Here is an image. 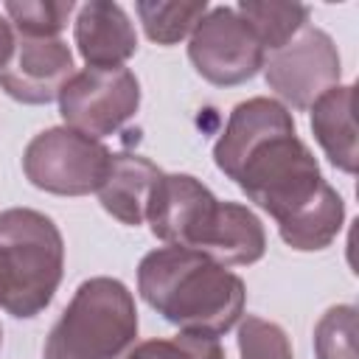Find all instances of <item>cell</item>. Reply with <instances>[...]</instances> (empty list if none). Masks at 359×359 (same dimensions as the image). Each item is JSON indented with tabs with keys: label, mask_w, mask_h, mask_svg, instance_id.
Listing matches in <instances>:
<instances>
[{
	"label": "cell",
	"mask_w": 359,
	"mask_h": 359,
	"mask_svg": "<svg viewBox=\"0 0 359 359\" xmlns=\"http://www.w3.org/2000/svg\"><path fill=\"white\" fill-rule=\"evenodd\" d=\"M129 359H224V351L216 337L180 331L171 339H146L135 345Z\"/></svg>",
	"instance_id": "20"
},
{
	"label": "cell",
	"mask_w": 359,
	"mask_h": 359,
	"mask_svg": "<svg viewBox=\"0 0 359 359\" xmlns=\"http://www.w3.org/2000/svg\"><path fill=\"white\" fill-rule=\"evenodd\" d=\"M146 36L157 45H177L194 34L199 20L208 14V3H171V0H140L135 6Z\"/></svg>",
	"instance_id": "16"
},
{
	"label": "cell",
	"mask_w": 359,
	"mask_h": 359,
	"mask_svg": "<svg viewBox=\"0 0 359 359\" xmlns=\"http://www.w3.org/2000/svg\"><path fill=\"white\" fill-rule=\"evenodd\" d=\"M160 174L163 171L149 157L132 151H115L109 157L107 177L95 191L101 208L121 224L140 227L146 222V208Z\"/></svg>",
	"instance_id": "13"
},
{
	"label": "cell",
	"mask_w": 359,
	"mask_h": 359,
	"mask_svg": "<svg viewBox=\"0 0 359 359\" xmlns=\"http://www.w3.org/2000/svg\"><path fill=\"white\" fill-rule=\"evenodd\" d=\"M112 151L70 126H50L34 135L22 151V171L39 191L56 196L95 194L107 177Z\"/></svg>",
	"instance_id": "5"
},
{
	"label": "cell",
	"mask_w": 359,
	"mask_h": 359,
	"mask_svg": "<svg viewBox=\"0 0 359 359\" xmlns=\"http://www.w3.org/2000/svg\"><path fill=\"white\" fill-rule=\"evenodd\" d=\"M0 342H3V328H0Z\"/></svg>",
	"instance_id": "22"
},
{
	"label": "cell",
	"mask_w": 359,
	"mask_h": 359,
	"mask_svg": "<svg viewBox=\"0 0 359 359\" xmlns=\"http://www.w3.org/2000/svg\"><path fill=\"white\" fill-rule=\"evenodd\" d=\"M353 84H337L320 95L311 109V132L328 163L345 174L356 171V123H353Z\"/></svg>",
	"instance_id": "14"
},
{
	"label": "cell",
	"mask_w": 359,
	"mask_h": 359,
	"mask_svg": "<svg viewBox=\"0 0 359 359\" xmlns=\"http://www.w3.org/2000/svg\"><path fill=\"white\" fill-rule=\"evenodd\" d=\"M339 50L317 25L300 28L283 48L264 59V79L286 109H309L320 95L339 84Z\"/></svg>",
	"instance_id": "7"
},
{
	"label": "cell",
	"mask_w": 359,
	"mask_h": 359,
	"mask_svg": "<svg viewBox=\"0 0 359 359\" xmlns=\"http://www.w3.org/2000/svg\"><path fill=\"white\" fill-rule=\"evenodd\" d=\"M188 59L205 81L216 87H236L264 67L266 50L236 8L216 6L208 8L188 36Z\"/></svg>",
	"instance_id": "8"
},
{
	"label": "cell",
	"mask_w": 359,
	"mask_h": 359,
	"mask_svg": "<svg viewBox=\"0 0 359 359\" xmlns=\"http://www.w3.org/2000/svg\"><path fill=\"white\" fill-rule=\"evenodd\" d=\"M236 11L255 31L266 53L283 48L300 28L309 25L311 8L303 3H275V0H241Z\"/></svg>",
	"instance_id": "15"
},
{
	"label": "cell",
	"mask_w": 359,
	"mask_h": 359,
	"mask_svg": "<svg viewBox=\"0 0 359 359\" xmlns=\"http://www.w3.org/2000/svg\"><path fill=\"white\" fill-rule=\"evenodd\" d=\"M65 275V241L50 216L34 208L0 213V309L17 320L42 314Z\"/></svg>",
	"instance_id": "3"
},
{
	"label": "cell",
	"mask_w": 359,
	"mask_h": 359,
	"mask_svg": "<svg viewBox=\"0 0 359 359\" xmlns=\"http://www.w3.org/2000/svg\"><path fill=\"white\" fill-rule=\"evenodd\" d=\"M11 53H14V31H11L8 20L0 17V70L8 65Z\"/></svg>",
	"instance_id": "21"
},
{
	"label": "cell",
	"mask_w": 359,
	"mask_h": 359,
	"mask_svg": "<svg viewBox=\"0 0 359 359\" xmlns=\"http://www.w3.org/2000/svg\"><path fill=\"white\" fill-rule=\"evenodd\" d=\"M8 25L20 36H59L76 11L73 0H8Z\"/></svg>",
	"instance_id": "17"
},
{
	"label": "cell",
	"mask_w": 359,
	"mask_h": 359,
	"mask_svg": "<svg viewBox=\"0 0 359 359\" xmlns=\"http://www.w3.org/2000/svg\"><path fill=\"white\" fill-rule=\"evenodd\" d=\"M56 101L65 126L101 140L135 118L140 81L129 67H84L73 73Z\"/></svg>",
	"instance_id": "6"
},
{
	"label": "cell",
	"mask_w": 359,
	"mask_h": 359,
	"mask_svg": "<svg viewBox=\"0 0 359 359\" xmlns=\"http://www.w3.org/2000/svg\"><path fill=\"white\" fill-rule=\"evenodd\" d=\"M73 73V53L62 36L14 34V53L0 70V90L20 104H50Z\"/></svg>",
	"instance_id": "9"
},
{
	"label": "cell",
	"mask_w": 359,
	"mask_h": 359,
	"mask_svg": "<svg viewBox=\"0 0 359 359\" xmlns=\"http://www.w3.org/2000/svg\"><path fill=\"white\" fill-rule=\"evenodd\" d=\"M317 359H359L356 353V306H331L314 325Z\"/></svg>",
	"instance_id": "18"
},
{
	"label": "cell",
	"mask_w": 359,
	"mask_h": 359,
	"mask_svg": "<svg viewBox=\"0 0 359 359\" xmlns=\"http://www.w3.org/2000/svg\"><path fill=\"white\" fill-rule=\"evenodd\" d=\"M236 339L241 359H294L286 331L272 320L247 314L238 325Z\"/></svg>",
	"instance_id": "19"
},
{
	"label": "cell",
	"mask_w": 359,
	"mask_h": 359,
	"mask_svg": "<svg viewBox=\"0 0 359 359\" xmlns=\"http://www.w3.org/2000/svg\"><path fill=\"white\" fill-rule=\"evenodd\" d=\"M213 163L275 219L292 250H325L339 236L345 202L325 182L317 157L297 137L294 118L280 101L255 95L236 104L213 146Z\"/></svg>",
	"instance_id": "1"
},
{
	"label": "cell",
	"mask_w": 359,
	"mask_h": 359,
	"mask_svg": "<svg viewBox=\"0 0 359 359\" xmlns=\"http://www.w3.org/2000/svg\"><path fill=\"white\" fill-rule=\"evenodd\" d=\"M194 252H202L222 266H250L264 258L266 233L247 205L219 199L210 222L194 244Z\"/></svg>",
	"instance_id": "12"
},
{
	"label": "cell",
	"mask_w": 359,
	"mask_h": 359,
	"mask_svg": "<svg viewBox=\"0 0 359 359\" xmlns=\"http://www.w3.org/2000/svg\"><path fill=\"white\" fill-rule=\"evenodd\" d=\"M73 39L87 67H123L137 50V34L129 14L109 0H90L76 8Z\"/></svg>",
	"instance_id": "11"
},
{
	"label": "cell",
	"mask_w": 359,
	"mask_h": 359,
	"mask_svg": "<svg viewBox=\"0 0 359 359\" xmlns=\"http://www.w3.org/2000/svg\"><path fill=\"white\" fill-rule=\"evenodd\" d=\"M137 342L135 297L118 278L84 280L53 323L42 359H129Z\"/></svg>",
	"instance_id": "4"
},
{
	"label": "cell",
	"mask_w": 359,
	"mask_h": 359,
	"mask_svg": "<svg viewBox=\"0 0 359 359\" xmlns=\"http://www.w3.org/2000/svg\"><path fill=\"white\" fill-rule=\"evenodd\" d=\"M140 297L185 334L222 337L244 314V280L185 247H157L137 264Z\"/></svg>",
	"instance_id": "2"
},
{
	"label": "cell",
	"mask_w": 359,
	"mask_h": 359,
	"mask_svg": "<svg viewBox=\"0 0 359 359\" xmlns=\"http://www.w3.org/2000/svg\"><path fill=\"white\" fill-rule=\"evenodd\" d=\"M213 205H216V196L196 177L160 174L146 208V222L160 241H165L168 247L188 250Z\"/></svg>",
	"instance_id": "10"
}]
</instances>
